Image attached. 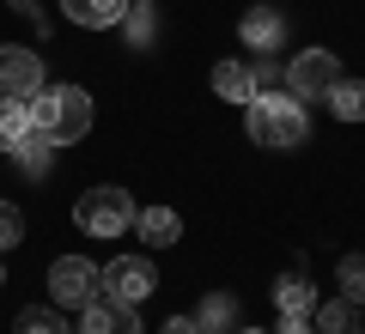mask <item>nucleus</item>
Here are the masks:
<instances>
[{"instance_id":"14","label":"nucleus","mask_w":365,"mask_h":334,"mask_svg":"<svg viewBox=\"0 0 365 334\" xmlns=\"http://www.w3.org/2000/svg\"><path fill=\"white\" fill-rule=\"evenodd\" d=\"M274 304H280V316H311V310H317V292H311V280H304V273H280Z\"/></svg>"},{"instance_id":"12","label":"nucleus","mask_w":365,"mask_h":334,"mask_svg":"<svg viewBox=\"0 0 365 334\" xmlns=\"http://www.w3.org/2000/svg\"><path fill=\"white\" fill-rule=\"evenodd\" d=\"M134 231H140V244L165 249V244H177V237H182V219L170 213V207H146V213H134Z\"/></svg>"},{"instance_id":"10","label":"nucleus","mask_w":365,"mask_h":334,"mask_svg":"<svg viewBox=\"0 0 365 334\" xmlns=\"http://www.w3.org/2000/svg\"><path fill=\"white\" fill-rule=\"evenodd\" d=\"M134 0H61V13L73 19L79 31H116L122 19H128Z\"/></svg>"},{"instance_id":"18","label":"nucleus","mask_w":365,"mask_h":334,"mask_svg":"<svg viewBox=\"0 0 365 334\" xmlns=\"http://www.w3.org/2000/svg\"><path fill=\"white\" fill-rule=\"evenodd\" d=\"M122 31H128V43H134V49H146V43L158 37V13L146 6V0H134V6H128V19H122Z\"/></svg>"},{"instance_id":"25","label":"nucleus","mask_w":365,"mask_h":334,"mask_svg":"<svg viewBox=\"0 0 365 334\" xmlns=\"http://www.w3.org/2000/svg\"><path fill=\"white\" fill-rule=\"evenodd\" d=\"M280 334H317L311 316H280Z\"/></svg>"},{"instance_id":"9","label":"nucleus","mask_w":365,"mask_h":334,"mask_svg":"<svg viewBox=\"0 0 365 334\" xmlns=\"http://www.w3.org/2000/svg\"><path fill=\"white\" fill-rule=\"evenodd\" d=\"M237 37H244V49L268 55V49H280V43H287V19L274 13V6H250V13L237 19Z\"/></svg>"},{"instance_id":"11","label":"nucleus","mask_w":365,"mask_h":334,"mask_svg":"<svg viewBox=\"0 0 365 334\" xmlns=\"http://www.w3.org/2000/svg\"><path fill=\"white\" fill-rule=\"evenodd\" d=\"M49 158H55V140L43 128H25L19 134V146H13V165L25 170V177H49Z\"/></svg>"},{"instance_id":"6","label":"nucleus","mask_w":365,"mask_h":334,"mask_svg":"<svg viewBox=\"0 0 365 334\" xmlns=\"http://www.w3.org/2000/svg\"><path fill=\"white\" fill-rule=\"evenodd\" d=\"M37 91H43V55H37V49H19V43H6V49H0V98L31 103Z\"/></svg>"},{"instance_id":"22","label":"nucleus","mask_w":365,"mask_h":334,"mask_svg":"<svg viewBox=\"0 0 365 334\" xmlns=\"http://www.w3.org/2000/svg\"><path fill=\"white\" fill-rule=\"evenodd\" d=\"M19 237H25V219H19L13 201H0V249H13Z\"/></svg>"},{"instance_id":"17","label":"nucleus","mask_w":365,"mask_h":334,"mask_svg":"<svg viewBox=\"0 0 365 334\" xmlns=\"http://www.w3.org/2000/svg\"><path fill=\"white\" fill-rule=\"evenodd\" d=\"M353 310H359L353 298H335V304H323V310H317V322H311V328H317V334H353V328H359V322H353Z\"/></svg>"},{"instance_id":"13","label":"nucleus","mask_w":365,"mask_h":334,"mask_svg":"<svg viewBox=\"0 0 365 334\" xmlns=\"http://www.w3.org/2000/svg\"><path fill=\"white\" fill-rule=\"evenodd\" d=\"M195 322H201V334H232L237 328V298L232 292H207L201 310H195Z\"/></svg>"},{"instance_id":"15","label":"nucleus","mask_w":365,"mask_h":334,"mask_svg":"<svg viewBox=\"0 0 365 334\" xmlns=\"http://www.w3.org/2000/svg\"><path fill=\"white\" fill-rule=\"evenodd\" d=\"M329 110L341 122H365V79H335L329 85Z\"/></svg>"},{"instance_id":"20","label":"nucleus","mask_w":365,"mask_h":334,"mask_svg":"<svg viewBox=\"0 0 365 334\" xmlns=\"http://www.w3.org/2000/svg\"><path fill=\"white\" fill-rule=\"evenodd\" d=\"M19 334H67V322H61L55 304H31L25 316H19Z\"/></svg>"},{"instance_id":"4","label":"nucleus","mask_w":365,"mask_h":334,"mask_svg":"<svg viewBox=\"0 0 365 334\" xmlns=\"http://www.w3.org/2000/svg\"><path fill=\"white\" fill-rule=\"evenodd\" d=\"M49 292H55V310H86L91 298L104 292V268L86 256H61L49 268Z\"/></svg>"},{"instance_id":"7","label":"nucleus","mask_w":365,"mask_h":334,"mask_svg":"<svg viewBox=\"0 0 365 334\" xmlns=\"http://www.w3.org/2000/svg\"><path fill=\"white\" fill-rule=\"evenodd\" d=\"M104 298H116V304H134L140 310L146 298H153V268H146L140 256H116L104 268Z\"/></svg>"},{"instance_id":"21","label":"nucleus","mask_w":365,"mask_h":334,"mask_svg":"<svg viewBox=\"0 0 365 334\" xmlns=\"http://www.w3.org/2000/svg\"><path fill=\"white\" fill-rule=\"evenodd\" d=\"M335 280H341V298H353V304H365V256H341Z\"/></svg>"},{"instance_id":"27","label":"nucleus","mask_w":365,"mask_h":334,"mask_svg":"<svg viewBox=\"0 0 365 334\" xmlns=\"http://www.w3.org/2000/svg\"><path fill=\"white\" fill-rule=\"evenodd\" d=\"M359 334H365V328H359Z\"/></svg>"},{"instance_id":"16","label":"nucleus","mask_w":365,"mask_h":334,"mask_svg":"<svg viewBox=\"0 0 365 334\" xmlns=\"http://www.w3.org/2000/svg\"><path fill=\"white\" fill-rule=\"evenodd\" d=\"M213 91H220V98H232V103H250V98H256L250 67H244V61H220V67H213Z\"/></svg>"},{"instance_id":"23","label":"nucleus","mask_w":365,"mask_h":334,"mask_svg":"<svg viewBox=\"0 0 365 334\" xmlns=\"http://www.w3.org/2000/svg\"><path fill=\"white\" fill-rule=\"evenodd\" d=\"M274 79H280V67H274L268 55H256V67H250V85L262 91V85H274Z\"/></svg>"},{"instance_id":"5","label":"nucleus","mask_w":365,"mask_h":334,"mask_svg":"<svg viewBox=\"0 0 365 334\" xmlns=\"http://www.w3.org/2000/svg\"><path fill=\"white\" fill-rule=\"evenodd\" d=\"M280 79H287V98H304V103H311V98H329V85L341 79V61H335L329 49H304V55H292V67H287Z\"/></svg>"},{"instance_id":"24","label":"nucleus","mask_w":365,"mask_h":334,"mask_svg":"<svg viewBox=\"0 0 365 334\" xmlns=\"http://www.w3.org/2000/svg\"><path fill=\"white\" fill-rule=\"evenodd\" d=\"M13 6H19V13H25V19H31V25H37V37H49V19H43V13H37V0H13Z\"/></svg>"},{"instance_id":"2","label":"nucleus","mask_w":365,"mask_h":334,"mask_svg":"<svg viewBox=\"0 0 365 334\" xmlns=\"http://www.w3.org/2000/svg\"><path fill=\"white\" fill-rule=\"evenodd\" d=\"M25 110H31V128H43L55 146H73L91 134V98L79 85H43Z\"/></svg>"},{"instance_id":"8","label":"nucleus","mask_w":365,"mask_h":334,"mask_svg":"<svg viewBox=\"0 0 365 334\" xmlns=\"http://www.w3.org/2000/svg\"><path fill=\"white\" fill-rule=\"evenodd\" d=\"M79 334H140V316H134V304H116V298L98 292L79 316Z\"/></svg>"},{"instance_id":"26","label":"nucleus","mask_w":365,"mask_h":334,"mask_svg":"<svg viewBox=\"0 0 365 334\" xmlns=\"http://www.w3.org/2000/svg\"><path fill=\"white\" fill-rule=\"evenodd\" d=\"M232 334H262V328H232Z\"/></svg>"},{"instance_id":"3","label":"nucleus","mask_w":365,"mask_h":334,"mask_svg":"<svg viewBox=\"0 0 365 334\" xmlns=\"http://www.w3.org/2000/svg\"><path fill=\"white\" fill-rule=\"evenodd\" d=\"M134 194L128 189H91V194H79V207H73V219H79V231L86 237H122L134 225Z\"/></svg>"},{"instance_id":"19","label":"nucleus","mask_w":365,"mask_h":334,"mask_svg":"<svg viewBox=\"0 0 365 334\" xmlns=\"http://www.w3.org/2000/svg\"><path fill=\"white\" fill-rule=\"evenodd\" d=\"M25 128H31V110H25V103H13V98H0V146L13 152Z\"/></svg>"},{"instance_id":"1","label":"nucleus","mask_w":365,"mask_h":334,"mask_svg":"<svg viewBox=\"0 0 365 334\" xmlns=\"http://www.w3.org/2000/svg\"><path fill=\"white\" fill-rule=\"evenodd\" d=\"M244 128L256 146H268V152H292V146L311 140V116H304L299 98H250L244 103Z\"/></svg>"}]
</instances>
